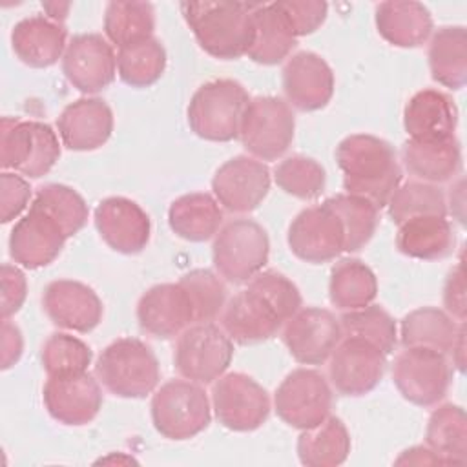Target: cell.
Returning a JSON list of instances; mask_svg holds the SVG:
<instances>
[{
	"instance_id": "obj_6",
	"label": "cell",
	"mask_w": 467,
	"mask_h": 467,
	"mask_svg": "<svg viewBox=\"0 0 467 467\" xmlns=\"http://www.w3.org/2000/svg\"><path fill=\"white\" fill-rule=\"evenodd\" d=\"M150 409L155 431L175 441L197 436L212 420L204 389L190 379H170L161 385L151 398Z\"/></svg>"
},
{
	"instance_id": "obj_22",
	"label": "cell",
	"mask_w": 467,
	"mask_h": 467,
	"mask_svg": "<svg viewBox=\"0 0 467 467\" xmlns=\"http://www.w3.org/2000/svg\"><path fill=\"white\" fill-rule=\"evenodd\" d=\"M95 228L102 241L119 254H139L150 241L148 213L128 197H108L95 208Z\"/></svg>"
},
{
	"instance_id": "obj_42",
	"label": "cell",
	"mask_w": 467,
	"mask_h": 467,
	"mask_svg": "<svg viewBox=\"0 0 467 467\" xmlns=\"http://www.w3.org/2000/svg\"><path fill=\"white\" fill-rule=\"evenodd\" d=\"M343 336L363 337L376 345L383 354H390L398 343V328L394 317L379 305H367L358 310L343 312L339 317Z\"/></svg>"
},
{
	"instance_id": "obj_48",
	"label": "cell",
	"mask_w": 467,
	"mask_h": 467,
	"mask_svg": "<svg viewBox=\"0 0 467 467\" xmlns=\"http://www.w3.org/2000/svg\"><path fill=\"white\" fill-rule=\"evenodd\" d=\"M296 36H305L321 27L328 5L319 0H277L275 2Z\"/></svg>"
},
{
	"instance_id": "obj_5",
	"label": "cell",
	"mask_w": 467,
	"mask_h": 467,
	"mask_svg": "<svg viewBox=\"0 0 467 467\" xmlns=\"http://www.w3.org/2000/svg\"><path fill=\"white\" fill-rule=\"evenodd\" d=\"M60 142L53 128L38 120L4 117L0 124V166L40 179L57 164Z\"/></svg>"
},
{
	"instance_id": "obj_43",
	"label": "cell",
	"mask_w": 467,
	"mask_h": 467,
	"mask_svg": "<svg viewBox=\"0 0 467 467\" xmlns=\"http://www.w3.org/2000/svg\"><path fill=\"white\" fill-rule=\"evenodd\" d=\"M31 204L53 217L67 239L78 234L88 223L89 210L84 197L66 184H46L38 190Z\"/></svg>"
},
{
	"instance_id": "obj_26",
	"label": "cell",
	"mask_w": 467,
	"mask_h": 467,
	"mask_svg": "<svg viewBox=\"0 0 467 467\" xmlns=\"http://www.w3.org/2000/svg\"><path fill=\"white\" fill-rule=\"evenodd\" d=\"M458 108L451 95L440 89L414 93L403 109V128L412 140H443L454 137Z\"/></svg>"
},
{
	"instance_id": "obj_14",
	"label": "cell",
	"mask_w": 467,
	"mask_h": 467,
	"mask_svg": "<svg viewBox=\"0 0 467 467\" xmlns=\"http://www.w3.org/2000/svg\"><path fill=\"white\" fill-rule=\"evenodd\" d=\"M343 337L339 317L321 306L299 308L283 327L281 339L301 365H323Z\"/></svg>"
},
{
	"instance_id": "obj_56",
	"label": "cell",
	"mask_w": 467,
	"mask_h": 467,
	"mask_svg": "<svg viewBox=\"0 0 467 467\" xmlns=\"http://www.w3.org/2000/svg\"><path fill=\"white\" fill-rule=\"evenodd\" d=\"M109 462H117V463H135V460L131 456H124V454H111L106 458H100L97 463H109Z\"/></svg>"
},
{
	"instance_id": "obj_55",
	"label": "cell",
	"mask_w": 467,
	"mask_h": 467,
	"mask_svg": "<svg viewBox=\"0 0 467 467\" xmlns=\"http://www.w3.org/2000/svg\"><path fill=\"white\" fill-rule=\"evenodd\" d=\"M42 7H44V11L47 13V18H49V20L60 24L62 20H66L71 4H69V2H44Z\"/></svg>"
},
{
	"instance_id": "obj_23",
	"label": "cell",
	"mask_w": 467,
	"mask_h": 467,
	"mask_svg": "<svg viewBox=\"0 0 467 467\" xmlns=\"http://www.w3.org/2000/svg\"><path fill=\"white\" fill-rule=\"evenodd\" d=\"M283 91L288 106L299 111H317L334 95V73L314 51L292 55L283 67Z\"/></svg>"
},
{
	"instance_id": "obj_49",
	"label": "cell",
	"mask_w": 467,
	"mask_h": 467,
	"mask_svg": "<svg viewBox=\"0 0 467 467\" xmlns=\"http://www.w3.org/2000/svg\"><path fill=\"white\" fill-rule=\"evenodd\" d=\"M31 199L29 182L16 173L2 171L0 175V219L2 223H11L27 206Z\"/></svg>"
},
{
	"instance_id": "obj_19",
	"label": "cell",
	"mask_w": 467,
	"mask_h": 467,
	"mask_svg": "<svg viewBox=\"0 0 467 467\" xmlns=\"http://www.w3.org/2000/svg\"><path fill=\"white\" fill-rule=\"evenodd\" d=\"M67 237L60 224L36 206H29V212L20 217L9 235V255L15 265L29 270H36L53 263Z\"/></svg>"
},
{
	"instance_id": "obj_35",
	"label": "cell",
	"mask_w": 467,
	"mask_h": 467,
	"mask_svg": "<svg viewBox=\"0 0 467 467\" xmlns=\"http://www.w3.org/2000/svg\"><path fill=\"white\" fill-rule=\"evenodd\" d=\"M350 447V434L336 416H328L319 425L301 431L297 438V456L306 467L341 465L348 458Z\"/></svg>"
},
{
	"instance_id": "obj_40",
	"label": "cell",
	"mask_w": 467,
	"mask_h": 467,
	"mask_svg": "<svg viewBox=\"0 0 467 467\" xmlns=\"http://www.w3.org/2000/svg\"><path fill=\"white\" fill-rule=\"evenodd\" d=\"M166 69V51L157 38H148L117 53V73L131 88H148L155 84Z\"/></svg>"
},
{
	"instance_id": "obj_29",
	"label": "cell",
	"mask_w": 467,
	"mask_h": 467,
	"mask_svg": "<svg viewBox=\"0 0 467 467\" xmlns=\"http://www.w3.org/2000/svg\"><path fill=\"white\" fill-rule=\"evenodd\" d=\"M250 11L254 40L246 57L263 66H274L288 58L297 46V36L277 4H250Z\"/></svg>"
},
{
	"instance_id": "obj_53",
	"label": "cell",
	"mask_w": 467,
	"mask_h": 467,
	"mask_svg": "<svg viewBox=\"0 0 467 467\" xmlns=\"http://www.w3.org/2000/svg\"><path fill=\"white\" fill-rule=\"evenodd\" d=\"M396 463H418V465H432V463H449L441 454L427 447H410L401 452V456L396 460Z\"/></svg>"
},
{
	"instance_id": "obj_41",
	"label": "cell",
	"mask_w": 467,
	"mask_h": 467,
	"mask_svg": "<svg viewBox=\"0 0 467 467\" xmlns=\"http://www.w3.org/2000/svg\"><path fill=\"white\" fill-rule=\"evenodd\" d=\"M389 215L396 224L420 215L447 217V199L438 184L423 181H407L390 195Z\"/></svg>"
},
{
	"instance_id": "obj_25",
	"label": "cell",
	"mask_w": 467,
	"mask_h": 467,
	"mask_svg": "<svg viewBox=\"0 0 467 467\" xmlns=\"http://www.w3.org/2000/svg\"><path fill=\"white\" fill-rule=\"evenodd\" d=\"M219 317L221 328L239 345L266 341L283 327L272 306L248 286L226 301Z\"/></svg>"
},
{
	"instance_id": "obj_50",
	"label": "cell",
	"mask_w": 467,
	"mask_h": 467,
	"mask_svg": "<svg viewBox=\"0 0 467 467\" xmlns=\"http://www.w3.org/2000/svg\"><path fill=\"white\" fill-rule=\"evenodd\" d=\"M0 281H2L0 312H2V319H9L22 308L26 301L27 281L24 272L16 265H9V263L2 265Z\"/></svg>"
},
{
	"instance_id": "obj_44",
	"label": "cell",
	"mask_w": 467,
	"mask_h": 467,
	"mask_svg": "<svg viewBox=\"0 0 467 467\" xmlns=\"http://www.w3.org/2000/svg\"><path fill=\"white\" fill-rule=\"evenodd\" d=\"M275 184L288 195L310 201L323 193L327 184L325 168L312 157L292 155L283 159L274 170Z\"/></svg>"
},
{
	"instance_id": "obj_47",
	"label": "cell",
	"mask_w": 467,
	"mask_h": 467,
	"mask_svg": "<svg viewBox=\"0 0 467 467\" xmlns=\"http://www.w3.org/2000/svg\"><path fill=\"white\" fill-rule=\"evenodd\" d=\"M248 288L259 294L272 306L283 325L301 308L303 303L299 288L285 274L275 270L259 272L248 281Z\"/></svg>"
},
{
	"instance_id": "obj_27",
	"label": "cell",
	"mask_w": 467,
	"mask_h": 467,
	"mask_svg": "<svg viewBox=\"0 0 467 467\" xmlns=\"http://www.w3.org/2000/svg\"><path fill=\"white\" fill-rule=\"evenodd\" d=\"M67 31L47 16L35 15L15 24L11 47L20 62L29 67H49L64 57Z\"/></svg>"
},
{
	"instance_id": "obj_17",
	"label": "cell",
	"mask_w": 467,
	"mask_h": 467,
	"mask_svg": "<svg viewBox=\"0 0 467 467\" xmlns=\"http://www.w3.org/2000/svg\"><path fill=\"white\" fill-rule=\"evenodd\" d=\"M62 73L78 91L99 93L115 80L117 55L99 33L75 35L64 51Z\"/></svg>"
},
{
	"instance_id": "obj_51",
	"label": "cell",
	"mask_w": 467,
	"mask_h": 467,
	"mask_svg": "<svg viewBox=\"0 0 467 467\" xmlns=\"http://www.w3.org/2000/svg\"><path fill=\"white\" fill-rule=\"evenodd\" d=\"M443 306L445 312L458 323L465 321L467 305H465V265L463 259L449 272L443 285Z\"/></svg>"
},
{
	"instance_id": "obj_28",
	"label": "cell",
	"mask_w": 467,
	"mask_h": 467,
	"mask_svg": "<svg viewBox=\"0 0 467 467\" xmlns=\"http://www.w3.org/2000/svg\"><path fill=\"white\" fill-rule=\"evenodd\" d=\"M401 162L418 181L441 184L454 179L462 170V150L456 137L443 140H405Z\"/></svg>"
},
{
	"instance_id": "obj_24",
	"label": "cell",
	"mask_w": 467,
	"mask_h": 467,
	"mask_svg": "<svg viewBox=\"0 0 467 467\" xmlns=\"http://www.w3.org/2000/svg\"><path fill=\"white\" fill-rule=\"evenodd\" d=\"M57 128L67 150L91 151L111 137L113 111L99 97H82L62 109Z\"/></svg>"
},
{
	"instance_id": "obj_11",
	"label": "cell",
	"mask_w": 467,
	"mask_h": 467,
	"mask_svg": "<svg viewBox=\"0 0 467 467\" xmlns=\"http://www.w3.org/2000/svg\"><path fill=\"white\" fill-rule=\"evenodd\" d=\"M447 356L431 348L409 347L400 352L392 365V381L400 394L412 405H438L451 385Z\"/></svg>"
},
{
	"instance_id": "obj_9",
	"label": "cell",
	"mask_w": 467,
	"mask_h": 467,
	"mask_svg": "<svg viewBox=\"0 0 467 467\" xmlns=\"http://www.w3.org/2000/svg\"><path fill=\"white\" fill-rule=\"evenodd\" d=\"M296 131L294 111L279 97L250 99L239 130L244 150L259 161H275L290 148Z\"/></svg>"
},
{
	"instance_id": "obj_8",
	"label": "cell",
	"mask_w": 467,
	"mask_h": 467,
	"mask_svg": "<svg viewBox=\"0 0 467 467\" xmlns=\"http://www.w3.org/2000/svg\"><path fill=\"white\" fill-rule=\"evenodd\" d=\"M232 358L234 343L221 327L193 323L177 336L173 367L184 379L208 385L226 372Z\"/></svg>"
},
{
	"instance_id": "obj_16",
	"label": "cell",
	"mask_w": 467,
	"mask_h": 467,
	"mask_svg": "<svg viewBox=\"0 0 467 467\" xmlns=\"http://www.w3.org/2000/svg\"><path fill=\"white\" fill-rule=\"evenodd\" d=\"M288 246L301 261L319 265L345 252V228L323 202L301 210L288 226Z\"/></svg>"
},
{
	"instance_id": "obj_52",
	"label": "cell",
	"mask_w": 467,
	"mask_h": 467,
	"mask_svg": "<svg viewBox=\"0 0 467 467\" xmlns=\"http://www.w3.org/2000/svg\"><path fill=\"white\" fill-rule=\"evenodd\" d=\"M24 339L20 328L9 319H2V368H11L22 356Z\"/></svg>"
},
{
	"instance_id": "obj_31",
	"label": "cell",
	"mask_w": 467,
	"mask_h": 467,
	"mask_svg": "<svg viewBox=\"0 0 467 467\" xmlns=\"http://www.w3.org/2000/svg\"><path fill=\"white\" fill-rule=\"evenodd\" d=\"M456 244L452 224L441 215H420L398 224L396 246L412 259L436 261L452 254Z\"/></svg>"
},
{
	"instance_id": "obj_38",
	"label": "cell",
	"mask_w": 467,
	"mask_h": 467,
	"mask_svg": "<svg viewBox=\"0 0 467 467\" xmlns=\"http://www.w3.org/2000/svg\"><path fill=\"white\" fill-rule=\"evenodd\" d=\"M155 11L150 2H109L104 11V33L119 49L151 38Z\"/></svg>"
},
{
	"instance_id": "obj_18",
	"label": "cell",
	"mask_w": 467,
	"mask_h": 467,
	"mask_svg": "<svg viewBox=\"0 0 467 467\" xmlns=\"http://www.w3.org/2000/svg\"><path fill=\"white\" fill-rule=\"evenodd\" d=\"M44 407L62 425L80 427L97 418L102 409L100 381L88 370L78 374L49 376L42 390Z\"/></svg>"
},
{
	"instance_id": "obj_30",
	"label": "cell",
	"mask_w": 467,
	"mask_h": 467,
	"mask_svg": "<svg viewBox=\"0 0 467 467\" xmlns=\"http://www.w3.org/2000/svg\"><path fill=\"white\" fill-rule=\"evenodd\" d=\"M374 20L378 33L396 47H420L432 33V16L420 2H381Z\"/></svg>"
},
{
	"instance_id": "obj_7",
	"label": "cell",
	"mask_w": 467,
	"mask_h": 467,
	"mask_svg": "<svg viewBox=\"0 0 467 467\" xmlns=\"http://www.w3.org/2000/svg\"><path fill=\"white\" fill-rule=\"evenodd\" d=\"M270 239L252 219H234L221 226L212 246L213 266L234 285L248 283L268 263Z\"/></svg>"
},
{
	"instance_id": "obj_10",
	"label": "cell",
	"mask_w": 467,
	"mask_h": 467,
	"mask_svg": "<svg viewBox=\"0 0 467 467\" xmlns=\"http://www.w3.org/2000/svg\"><path fill=\"white\" fill-rule=\"evenodd\" d=\"M334 407V394L327 378L314 368H296L281 381L274 394L277 416L290 427L305 431L325 421Z\"/></svg>"
},
{
	"instance_id": "obj_3",
	"label": "cell",
	"mask_w": 467,
	"mask_h": 467,
	"mask_svg": "<svg viewBox=\"0 0 467 467\" xmlns=\"http://www.w3.org/2000/svg\"><path fill=\"white\" fill-rule=\"evenodd\" d=\"M95 374L100 385L119 398H144L161 379L157 356L137 337L109 343L95 363Z\"/></svg>"
},
{
	"instance_id": "obj_33",
	"label": "cell",
	"mask_w": 467,
	"mask_h": 467,
	"mask_svg": "<svg viewBox=\"0 0 467 467\" xmlns=\"http://www.w3.org/2000/svg\"><path fill=\"white\" fill-rule=\"evenodd\" d=\"M429 69L434 82L462 89L467 82V31L463 26H443L429 42Z\"/></svg>"
},
{
	"instance_id": "obj_13",
	"label": "cell",
	"mask_w": 467,
	"mask_h": 467,
	"mask_svg": "<svg viewBox=\"0 0 467 467\" xmlns=\"http://www.w3.org/2000/svg\"><path fill=\"white\" fill-rule=\"evenodd\" d=\"M387 368V354L363 337L343 336L328 358V378L343 396H365L376 389Z\"/></svg>"
},
{
	"instance_id": "obj_2",
	"label": "cell",
	"mask_w": 467,
	"mask_h": 467,
	"mask_svg": "<svg viewBox=\"0 0 467 467\" xmlns=\"http://www.w3.org/2000/svg\"><path fill=\"white\" fill-rule=\"evenodd\" d=\"M181 11L199 46L208 55L234 60L248 53L254 40L250 4L226 0L181 2Z\"/></svg>"
},
{
	"instance_id": "obj_37",
	"label": "cell",
	"mask_w": 467,
	"mask_h": 467,
	"mask_svg": "<svg viewBox=\"0 0 467 467\" xmlns=\"http://www.w3.org/2000/svg\"><path fill=\"white\" fill-rule=\"evenodd\" d=\"M425 441L449 463H463L467 460L465 410L454 403H443L434 409L427 421Z\"/></svg>"
},
{
	"instance_id": "obj_1",
	"label": "cell",
	"mask_w": 467,
	"mask_h": 467,
	"mask_svg": "<svg viewBox=\"0 0 467 467\" xmlns=\"http://www.w3.org/2000/svg\"><path fill=\"white\" fill-rule=\"evenodd\" d=\"M336 162L343 173L345 192L365 197L378 208L387 206L401 184L403 173L396 150L376 135L345 137L336 148Z\"/></svg>"
},
{
	"instance_id": "obj_21",
	"label": "cell",
	"mask_w": 467,
	"mask_h": 467,
	"mask_svg": "<svg viewBox=\"0 0 467 467\" xmlns=\"http://www.w3.org/2000/svg\"><path fill=\"white\" fill-rule=\"evenodd\" d=\"M137 321L146 334L171 339L193 325L195 316L186 290L177 281L148 288L137 303Z\"/></svg>"
},
{
	"instance_id": "obj_36",
	"label": "cell",
	"mask_w": 467,
	"mask_h": 467,
	"mask_svg": "<svg viewBox=\"0 0 467 467\" xmlns=\"http://www.w3.org/2000/svg\"><path fill=\"white\" fill-rule=\"evenodd\" d=\"M378 296V279L374 272L359 259L347 257L337 261L330 270L328 297L341 310H358L370 305Z\"/></svg>"
},
{
	"instance_id": "obj_15",
	"label": "cell",
	"mask_w": 467,
	"mask_h": 467,
	"mask_svg": "<svg viewBox=\"0 0 467 467\" xmlns=\"http://www.w3.org/2000/svg\"><path fill=\"white\" fill-rule=\"evenodd\" d=\"M270 170L254 157L237 155L221 164L212 179V192L221 208L232 213L254 212L268 195Z\"/></svg>"
},
{
	"instance_id": "obj_34",
	"label": "cell",
	"mask_w": 467,
	"mask_h": 467,
	"mask_svg": "<svg viewBox=\"0 0 467 467\" xmlns=\"http://www.w3.org/2000/svg\"><path fill=\"white\" fill-rule=\"evenodd\" d=\"M465 323V321H463ZM460 325L445 310L436 306H421L409 312L400 323V341L405 348L421 347L441 354H449Z\"/></svg>"
},
{
	"instance_id": "obj_32",
	"label": "cell",
	"mask_w": 467,
	"mask_h": 467,
	"mask_svg": "<svg viewBox=\"0 0 467 467\" xmlns=\"http://www.w3.org/2000/svg\"><path fill=\"white\" fill-rule=\"evenodd\" d=\"M168 224L181 239L202 243L221 230L223 208L210 193H186L170 204Z\"/></svg>"
},
{
	"instance_id": "obj_12",
	"label": "cell",
	"mask_w": 467,
	"mask_h": 467,
	"mask_svg": "<svg viewBox=\"0 0 467 467\" xmlns=\"http://www.w3.org/2000/svg\"><path fill=\"white\" fill-rule=\"evenodd\" d=\"M212 407L223 427L250 432L268 420L270 396L252 376L228 372L213 381Z\"/></svg>"
},
{
	"instance_id": "obj_46",
	"label": "cell",
	"mask_w": 467,
	"mask_h": 467,
	"mask_svg": "<svg viewBox=\"0 0 467 467\" xmlns=\"http://www.w3.org/2000/svg\"><path fill=\"white\" fill-rule=\"evenodd\" d=\"M179 285L192 301L195 323H212L221 316L226 305V286L212 270H190L179 279Z\"/></svg>"
},
{
	"instance_id": "obj_45",
	"label": "cell",
	"mask_w": 467,
	"mask_h": 467,
	"mask_svg": "<svg viewBox=\"0 0 467 467\" xmlns=\"http://www.w3.org/2000/svg\"><path fill=\"white\" fill-rule=\"evenodd\" d=\"M91 359V348L82 339L66 332L51 334L40 348V361L47 376L86 372Z\"/></svg>"
},
{
	"instance_id": "obj_39",
	"label": "cell",
	"mask_w": 467,
	"mask_h": 467,
	"mask_svg": "<svg viewBox=\"0 0 467 467\" xmlns=\"http://www.w3.org/2000/svg\"><path fill=\"white\" fill-rule=\"evenodd\" d=\"M325 204L339 217L345 228V252L361 250L374 235L379 221V208L365 197L339 193Z\"/></svg>"
},
{
	"instance_id": "obj_54",
	"label": "cell",
	"mask_w": 467,
	"mask_h": 467,
	"mask_svg": "<svg viewBox=\"0 0 467 467\" xmlns=\"http://www.w3.org/2000/svg\"><path fill=\"white\" fill-rule=\"evenodd\" d=\"M463 348H465V323L460 325L456 341H454V345H452V348H451V352H449V354H452V365H454L460 372H463V363H465V358H463L465 350H463Z\"/></svg>"
},
{
	"instance_id": "obj_20",
	"label": "cell",
	"mask_w": 467,
	"mask_h": 467,
	"mask_svg": "<svg viewBox=\"0 0 467 467\" xmlns=\"http://www.w3.org/2000/svg\"><path fill=\"white\" fill-rule=\"evenodd\" d=\"M42 306L53 325L80 334L97 328L104 314L97 292L73 279H55L47 283L42 294Z\"/></svg>"
},
{
	"instance_id": "obj_4",
	"label": "cell",
	"mask_w": 467,
	"mask_h": 467,
	"mask_svg": "<svg viewBox=\"0 0 467 467\" xmlns=\"http://www.w3.org/2000/svg\"><path fill=\"white\" fill-rule=\"evenodd\" d=\"M250 102L246 89L232 78L202 84L190 99L186 117L190 130L212 142L239 139L241 120Z\"/></svg>"
}]
</instances>
